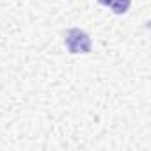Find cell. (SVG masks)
<instances>
[{
    "label": "cell",
    "mask_w": 151,
    "mask_h": 151,
    "mask_svg": "<svg viewBox=\"0 0 151 151\" xmlns=\"http://www.w3.org/2000/svg\"><path fill=\"white\" fill-rule=\"evenodd\" d=\"M100 4H103V6H109V4H110V0H100Z\"/></svg>",
    "instance_id": "obj_3"
},
{
    "label": "cell",
    "mask_w": 151,
    "mask_h": 151,
    "mask_svg": "<svg viewBox=\"0 0 151 151\" xmlns=\"http://www.w3.org/2000/svg\"><path fill=\"white\" fill-rule=\"evenodd\" d=\"M64 43H66L69 53H89L91 46H93L89 36L80 29H69L66 32Z\"/></svg>",
    "instance_id": "obj_1"
},
{
    "label": "cell",
    "mask_w": 151,
    "mask_h": 151,
    "mask_svg": "<svg viewBox=\"0 0 151 151\" xmlns=\"http://www.w3.org/2000/svg\"><path fill=\"white\" fill-rule=\"evenodd\" d=\"M130 2H132V0H110L109 6H110V9H112L116 14H123V13L128 11Z\"/></svg>",
    "instance_id": "obj_2"
}]
</instances>
